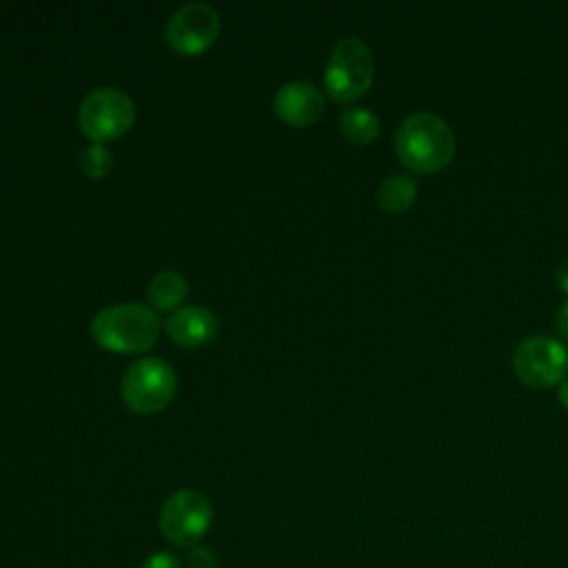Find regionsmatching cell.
Instances as JSON below:
<instances>
[{"label":"cell","mask_w":568,"mask_h":568,"mask_svg":"<svg viewBox=\"0 0 568 568\" xmlns=\"http://www.w3.org/2000/svg\"><path fill=\"white\" fill-rule=\"evenodd\" d=\"M395 153L415 173H437L455 158V133L437 113L417 111L397 126Z\"/></svg>","instance_id":"1"},{"label":"cell","mask_w":568,"mask_h":568,"mask_svg":"<svg viewBox=\"0 0 568 568\" xmlns=\"http://www.w3.org/2000/svg\"><path fill=\"white\" fill-rule=\"evenodd\" d=\"M160 317L146 304H115L91 320V337L111 353H146L160 335Z\"/></svg>","instance_id":"2"},{"label":"cell","mask_w":568,"mask_h":568,"mask_svg":"<svg viewBox=\"0 0 568 568\" xmlns=\"http://www.w3.org/2000/svg\"><path fill=\"white\" fill-rule=\"evenodd\" d=\"M375 62L368 44L357 36L337 40L324 69V89L335 102H355L373 84Z\"/></svg>","instance_id":"3"},{"label":"cell","mask_w":568,"mask_h":568,"mask_svg":"<svg viewBox=\"0 0 568 568\" xmlns=\"http://www.w3.org/2000/svg\"><path fill=\"white\" fill-rule=\"evenodd\" d=\"M135 122V104L122 89H93L78 109V126L91 144H104L122 138Z\"/></svg>","instance_id":"4"},{"label":"cell","mask_w":568,"mask_h":568,"mask_svg":"<svg viewBox=\"0 0 568 568\" xmlns=\"http://www.w3.org/2000/svg\"><path fill=\"white\" fill-rule=\"evenodd\" d=\"M122 399L140 415H155L164 410L175 390L178 377L169 362L160 357L135 359L122 375Z\"/></svg>","instance_id":"5"},{"label":"cell","mask_w":568,"mask_h":568,"mask_svg":"<svg viewBox=\"0 0 568 568\" xmlns=\"http://www.w3.org/2000/svg\"><path fill=\"white\" fill-rule=\"evenodd\" d=\"M568 351L548 335H530L513 353V373L530 388H550L566 379Z\"/></svg>","instance_id":"6"},{"label":"cell","mask_w":568,"mask_h":568,"mask_svg":"<svg viewBox=\"0 0 568 568\" xmlns=\"http://www.w3.org/2000/svg\"><path fill=\"white\" fill-rule=\"evenodd\" d=\"M211 501L191 488L173 493L160 508V532L173 546H195L211 528Z\"/></svg>","instance_id":"7"},{"label":"cell","mask_w":568,"mask_h":568,"mask_svg":"<svg viewBox=\"0 0 568 568\" xmlns=\"http://www.w3.org/2000/svg\"><path fill=\"white\" fill-rule=\"evenodd\" d=\"M220 33V16L206 2H189L180 7L164 27V40L178 55L204 53Z\"/></svg>","instance_id":"8"},{"label":"cell","mask_w":568,"mask_h":568,"mask_svg":"<svg viewBox=\"0 0 568 568\" xmlns=\"http://www.w3.org/2000/svg\"><path fill=\"white\" fill-rule=\"evenodd\" d=\"M275 115L295 129L315 124L324 113V95L320 89L304 80L284 82L273 95Z\"/></svg>","instance_id":"9"},{"label":"cell","mask_w":568,"mask_h":568,"mask_svg":"<svg viewBox=\"0 0 568 568\" xmlns=\"http://www.w3.org/2000/svg\"><path fill=\"white\" fill-rule=\"evenodd\" d=\"M220 322L213 311L204 306H182L164 322L166 335L184 348L209 344L217 335Z\"/></svg>","instance_id":"10"},{"label":"cell","mask_w":568,"mask_h":568,"mask_svg":"<svg viewBox=\"0 0 568 568\" xmlns=\"http://www.w3.org/2000/svg\"><path fill=\"white\" fill-rule=\"evenodd\" d=\"M189 284L175 271H160L146 286V297L155 311H178L186 300Z\"/></svg>","instance_id":"11"},{"label":"cell","mask_w":568,"mask_h":568,"mask_svg":"<svg viewBox=\"0 0 568 568\" xmlns=\"http://www.w3.org/2000/svg\"><path fill=\"white\" fill-rule=\"evenodd\" d=\"M417 200V182L406 173H393L384 178L377 189V204L384 213H406Z\"/></svg>","instance_id":"12"},{"label":"cell","mask_w":568,"mask_h":568,"mask_svg":"<svg viewBox=\"0 0 568 568\" xmlns=\"http://www.w3.org/2000/svg\"><path fill=\"white\" fill-rule=\"evenodd\" d=\"M342 135L357 146H366L379 135V118L362 106H351L339 115Z\"/></svg>","instance_id":"13"},{"label":"cell","mask_w":568,"mask_h":568,"mask_svg":"<svg viewBox=\"0 0 568 568\" xmlns=\"http://www.w3.org/2000/svg\"><path fill=\"white\" fill-rule=\"evenodd\" d=\"M80 169L91 180H102L113 169V155L104 144H89L80 153Z\"/></svg>","instance_id":"14"},{"label":"cell","mask_w":568,"mask_h":568,"mask_svg":"<svg viewBox=\"0 0 568 568\" xmlns=\"http://www.w3.org/2000/svg\"><path fill=\"white\" fill-rule=\"evenodd\" d=\"M217 557L211 548L206 546H193L189 552V566L191 568H215Z\"/></svg>","instance_id":"15"},{"label":"cell","mask_w":568,"mask_h":568,"mask_svg":"<svg viewBox=\"0 0 568 568\" xmlns=\"http://www.w3.org/2000/svg\"><path fill=\"white\" fill-rule=\"evenodd\" d=\"M140 568H182V561L175 552L160 550V552H153L151 557H146Z\"/></svg>","instance_id":"16"},{"label":"cell","mask_w":568,"mask_h":568,"mask_svg":"<svg viewBox=\"0 0 568 568\" xmlns=\"http://www.w3.org/2000/svg\"><path fill=\"white\" fill-rule=\"evenodd\" d=\"M557 331L561 333V337L568 339V300L557 311Z\"/></svg>","instance_id":"17"},{"label":"cell","mask_w":568,"mask_h":568,"mask_svg":"<svg viewBox=\"0 0 568 568\" xmlns=\"http://www.w3.org/2000/svg\"><path fill=\"white\" fill-rule=\"evenodd\" d=\"M555 282H557V286L568 295V260L559 264V268H557V273H555Z\"/></svg>","instance_id":"18"},{"label":"cell","mask_w":568,"mask_h":568,"mask_svg":"<svg viewBox=\"0 0 568 568\" xmlns=\"http://www.w3.org/2000/svg\"><path fill=\"white\" fill-rule=\"evenodd\" d=\"M559 402H561V406L568 410V377L559 384Z\"/></svg>","instance_id":"19"}]
</instances>
